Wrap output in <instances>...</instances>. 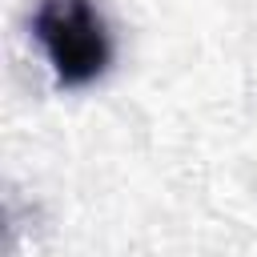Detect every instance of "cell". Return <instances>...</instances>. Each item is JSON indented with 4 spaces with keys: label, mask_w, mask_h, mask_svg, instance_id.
<instances>
[{
    "label": "cell",
    "mask_w": 257,
    "mask_h": 257,
    "mask_svg": "<svg viewBox=\"0 0 257 257\" xmlns=\"http://www.w3.org/2000/svg\"><path fill=\"white\" fill-rule=\"evenodd\" d=\"M32 32L60 88H84L100 80L112 60V40L92 0H40Z\"/></svg>",
    "instance_id": "6da1fadb"
}]
</instances>
